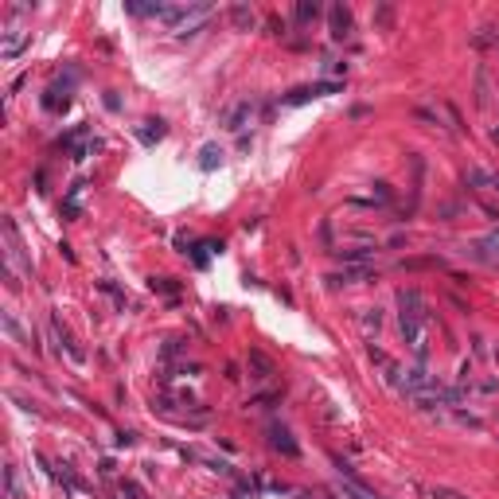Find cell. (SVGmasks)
<instances>
[{"label": "cell", "instance_id": "6da1fadb", "mask_svg": "<svg viewBox=\"0 0 499 499\" xmlns=\"http://www.w3.org/2000/svg\"><path fill=\"white\" fill-rule=\"evenodd\" d=\"M390 382H394L402 394L414 402V406L422 410H437V406H457V394L453 390H445L433 374H425L422 367H390Z\"/></svg>", "mask_w": 499, "mask_h": 499}, {"label": "cell", "instance_id": "7a4b0ae2", "mask_svg": "<svg viewBox=\"0 0 499 499\" xmlns=\"http://www.w3.org/2000/svg\"><path fill=\"white\" fill-rule=\"evenodd\" d=\"M398 320H402V339L410 343V351H414L417 359L429 355V343H425V328H429V312H425V301L417 289H402L398 293Z\"/></svg>", "mask_w": 499, "mask_h": 499}, {"label": "cell", "instance_id": "3957f363", "mask_svg": "<svg viewBox=\"0 0 499 499\" xmlns=\"http://www.w3.org/2000/svg\"><path fill=\"white\" fill-rule=\"evenodd\" d=\"M160 20L176 35H195L199 27L207 24V20H211V8H207V4H179V8H168V4H164Z\"/></svg>", "mask_w": 499, "mask_h": 499}, {"label": "cell", "instance_id": "277c9868", "mask_svg": "<svg viewBox=\"0 0 499 499\" xmlns=\"http://www.w3.org/2000/svg\"><path fill=\"white\" fill-rule=\"evenodd\" d=\"M24 43H27V32L8 27V32H4V43H0V55H4V59H16V55L24 51Z\"/></svg>", "mask_w": 499, "mask_h": 499}, {"label": "cell", "instance_id": "5b68a950", "mask_svg": "<svg viewBox=\"0 0 499 499\" xmlns=\"http://www.w3.org/2000/svg\"><path fill=\"white\" fill-rule=\"evenodd\" d=\"M270 445L277 448V453H285V457H296V453H301L296 441L289 437V429H281V425H270Z\"/></svg>", "mask_w": 499, "mask_h": 499}, {"label": "cell", "instance_id": "8992f818", "mask_svg": "<svg viewBox=\"0 0 499 499\" xmlns=\"http://www.w3.org/2000/svg\"><path fill=\"white\" fill-rule=\"evenodd\" d=\"M472 254L480 258V262H499V234H491V238H484V242H476Z\"/></svg>", "mask_w": 499, "mask_h": 499}, {"label": "cell", "instance_id": "52a82bcc", "mask_svg": "<svg viewBox=\"0 0 499 499\" xmlns=\"http://www.w3.org/2000/svg\"><path fill=\"white\" fill-rule=\"evenodd\" d=\"M246 121H254V106H250V102H242L234 113H230V129H234V133H242Z\"/></svg>", "mask_w": 499, "mask_h": 499}, {"label": "cell", "instance_id": "ba28073f", "mask_svg": "<svg viewBox=\"0 0 499 499\" xmlns=\"http://www.w3.org/2000/svg\"><path fill=\"white\" fill-rule=\"evenodd\" d=\"M215 164H222V149H219V144H203V153H199V168L211 172Z\"/></svg>", "mask_w": 499, "mask_h": 499}, {"label": "cell", "instance_id": "9c48e42d", "mask_svg": "<svg viewBox=\"0 0 499 499\" xmlns=\"http://www.w3.org/2000/svg\"><path fill=\"white\" fill-rule=\"evenodd\" d=\"M347 24H351V16H347V8H339V4H336V8H331V35H336V39H339V35L347 32Z\"/></svg>", "mask_w": 499, "mask_h": 499}, {"label": "cell", "instance_id": "30bf717a", "mask_svg": "<svg viewBox=\"0 0 499 499\" xmlns=\"http://www.w3.org/2000/svg\"><path fill=\"white\" fill-rule=\"evenodd\" d=\"M468 179H472V184H484V187H495V191H499V172H480V168H472V172H468Z\"/></svg>", "mask_w": 499, "mask_h": 499}, {"label": "cell", "instance_id": "8fae6325", "mask_svg": "<svg viewBox=\"0 0 499 499\" xmlns=\"http://www.w3.org/2000/svg\"><path fill=\"white\" fill-rule=\"evenodd\" d=\"M339 495H343V499H374L371 491H363L359 484H351V480H343V484H339Z\"/></svg>", "mask_w": 499, "mask_h": 499}, {"label": "cell", "instance_id": "7c38bea8", "mask_svg": "<svg viewBox=\"0 0 499 499\" xmlns=\"http://www.w3.org/2000/svg\"><path fill=\"white\" fill-rule=\"evenodd\" d=\"M230 16H234L238 27H254V12H250V8H234Z\"/></svg>", "mask_w": 499, "mask_h": 499}, {"label": "cell", "instance_id": "4fadbf2b", "mask_svg": "<svg viewBox=\"0 0 499 499\" xmlns=\"http://www.w3.org/2000/svg\"><path fill=\"white\" fill-rule=\"evenodd\" d=\"M320 16V4H296V20H316Z\"/></svg>", "mask_w": 499, "mask_h": 499}, {"label": "cell", "instance_id": "5bb4252c", "mask_svg": "<svg viewBox=\"0 0 499 499\" xmlns=\"http://www.w3.org/2000/svg\"><path fill=\"white\" fill-rule=\"evenodd\" d=\"M250 363H254L258 371H262V379H265V374L273 371V367H270V359H265V355H258V351H254V355H250Z\"/></svg>", "mask_w": 499, "mask_h": 499}, {"label": "cell", "instance_id": "9a60e30c", "mask_svg": "<svg viewBox=\"0 0 499 499\" xmlns=\"http://www.w3.org/2000/svg\"><path fill=\"white\" fill-rule=\"evenodd\" d=\"M495 141H499V125H495Z\"/></svg>", "mask_w": 499, "mask_h": 499}]
</instances>
